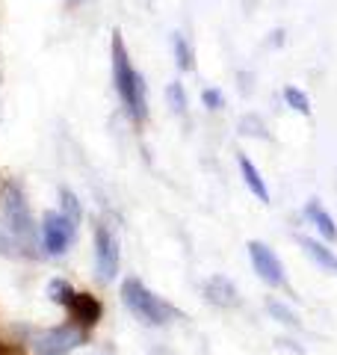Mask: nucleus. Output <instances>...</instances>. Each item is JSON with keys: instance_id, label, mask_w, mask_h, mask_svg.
<instances>
[{"instance_id": "f257e3e1", "label": "nucleus", "mask_w": 337, "mask_h": 355, "mask_svg": "<svg viewBox=\"0 0 337 355\" xmlns=\"http://www.w3.org/2000/svg\"><path fill=\"white\" fill-rule=\"evenodd\" d=\"M112 83H116V92L125 104L128 116L133 121H145L148 116V98H145V83L139 71L130 65V57L125 51V42H121L119 33H112Z\"/></svg>"}, {"instance_id": "f03ea898", "label": "nucleus", "mask_w": 337, "mask_h": 355, "mask_svg": "<svg viewBox=\"0 0 337 355\" xmlns=\"http://www.w3.org/2000/svg\"><path fill=\"white\" fill-rule=\"evenodd\" d=\"M121 302H125V308L133 317H139L145 326H163L178 314L168 302H163L160 296H154L137 275H130V279H125V284H121Z\"/></svg>"}, {"instance_id": "7ed1b4c3", "label": "nucleus", "mask_w": 337, "mask_h": 355, "mask_svg": "<svg viewBox=\"0 0 337 355\" xmlns=\"http://www.w3.org/2000/svg\"><path fill=\"white\" fill-rule=\"evenodd\" d=\"M3 210H6V222H9L6 228H9V234L18 240V249L33 254V249H36V222H33V214H30V207L18 187H9L6 190Z\"/></svg>"}, {"instance_id": "20e7f679", "label": "nucleus", "mask_w": 337, "mask_h": 355, "mask_svg": "<svg viewBox=\"0 0 337 355\" xmlns=\"http://www.w3.org/2000/svg\"><path fill=\"white\" fill-rule=\"evenodd\" d=\"M83 343H86V329L77 323H65L42 331L36 338V355H69L77 347H83Z\"/></svg>"}, {"instance_id": "39448f33", "label": "nucleus", "mask_w": 337, "mask_h": 355, "mask_svg": "<svg viewBox=\"0 0 337 355\" xmlns=\"http://www.w3.org/2000/svg\"><path fill=\"white\" fill-rule=\"evenodd\" d=\"M77 225L62 214V210H48L42 216V246L48 254H62L74 243Z\"/></svg>"}, {"instance_id": "423d86ee", "label": "nucleus", "mask_w": 337, "mask_h": 355, "mask_svg": "<svg viewBox=\"0 0 337 355\" xmlns=\"http://www.w3.org/2000/svg\"><path fill=\"white\" fill-rule=\"evenodd\" d=\"M95 270L101 282H112L119 272V240L107 225H95Z\"/></svg>"}, {"instance_id": "0eeeda50", "label": "nucleus", "mask_w": 337, "mask_h": 355, "mask_svg": "<svg viewBox=\"0 0 337 355\" xmlns=\"http://www.w3.org/2000/svg\"><path fill=\"white\" fill-rule=\"evenodd\" d=\"M249 258H252L254 272L261 275L266 284H273V287L284 284V266H281V261L275 258V252L269 249L266 243L252 240V243H249Z\"/></svg>"}, {"instance_id": "6e6552de", "label": "nucleus", "mask_w": 337, "mask_h": 355, "mask_svg": "<svg viewBox=\"0 0 337 355\" xmlns=\"http://www.w3.org/2000/svg\"><path fill=\"white\" fill-rule=\"evenodd\" d=\"M69 314L77 326L83 329H92L101 317H104V305H101V299L92 296V293H74L71 305H69Z\"/></svg>"}, {"instance_id": "1a4fd4ad", "label": "nucleus", "mask_w": 337, "mask_h": 355, "mask_svg": "<svg viewBox=\"0 0 337 355\" xmlns=\"http://www.w3.org/2000/svg\"><path fill=\"white\" fill-rule=\"evenodd\" d=\"M205 296L210 299L213 305H219V308H234L240 302L237 287L225 279V275H210V279L205 282Z\"/></svg>"}, {"instance_id": "9d476101", "label": "nucleus", "mask_w": 337, "mask_h": 355, "mask_svg": "<svg viewBox=\"0 0 337 355\" xmlns=\"http://www.w3.org/2000/svg\"><path fill=\"white\" fill-rule=\"evenodd\" d=\"M305 216L313 222V225H317V231L322 234V240L337 243V225H334V219L320 207V202H308V205H305Z\"/></svg>"}, {"instance_id": "9b49d317", "label": "nucleus", "mask_w": 337, "mask_h": 355, "mask_svg": "<svg viewBox=\"0 0 337 355\" xmlns=\"http://www.w3.org/2000/svg\"><path fill=\"white\" fill-rule=\"evenodd\" d=\"M240 172H243V181H245V187L261 198L263 205H269V190H266V184H263V178H261V172H257V166L245 157V154H240Z\"/></svg>"}, {"instance_id": "f8f14e48", "label": "nucleus", "mask_w": 337, "mask_h": 355, "mask_svg": "<svg viewBox=\"0 0 337 355\" xmlns=\"http://www.w3.org/2000/svg\"><path fill=\"white\" fill-rule=\"evenodd\" d=\"M299 243L305 246V252L311 254L313 261H317L320 266H325V270H337V258L331 254V249H325L320 240H311V237H299Z\"/></svg>"}, {"instance_id": "ddd939ff", "label": "nucleus", "mask_w": 337, "mask_h": 355, "mask_svg": "<svg viewBox=\"0 0 337 355\" xmlns=\"http://www.w3.org/2000/svg\"><path fill=\"white\" fill-rule=\"evenodd\" d=\"M172 48H175V62L181 71H193L196 69V57H193V48H189V42L181 36V33H175L172 36Z\"/></svg>"}, {"instance_id": "4468645a", "label": "nucleus", "mask_w": 337, "mask_h": 355, "mask_svg": "<svg viewBox=\"0 0 337 355\" xmlns=\"http://www.w3.org/2000/svg\"><path fill=\"white\" fill-rule=\"evenodd\" d=\"M48 296H51V302L62 305V308H69V305H71V299H74V287L65 282V279H53V282L48 284Z\"/></svg>"}, {"instance_id": "2eb2a0df", "label": "nucleus", "mask_w": 337, "mask_h": 355, "mask_svg": "<svg viewBox=\"0 0 337 355\" xmlns=\"http://www.w3.org/2000/svg\"><path fill=\"white\" fill-rule=\"evenodd\" d=\"M284 101H287L290 110H296V113H302V116H308V113H311L308 95L302 92V89H296V86H287V89H284Z\"/></svg>"}, {"instance_id": "dca6fc26", "label": "nucleus", "mask_w": 337, "mask_h": 355, "mask_svg": "<svg viewBox=\"0 0 337 355\" xmlns=\"http://www.w3.org/2000/svg\"><path fill=\"white\" fill-rule=\"evenodd\" d=\"M60 205H62V214L69 216L74 225H80V216H83V214H80V202H77V196H74L71 190H65V187L60 190Z\"/></svg>"}, {"instance_id": "f3484780", "label": "nucleus", "mask_w": 337, "mask_h": 355, "mask_svg": "<svg viewBox=\"0 0 337 355\" xmlns=\"http://www.w3.org/2000/svg\"><path fill=\"white\" fill-rule=\"evenodd\" d=\"M166 101H168V107H172V113H181V116L187 113V92H184L181 83H168Z\"/></svg>"}, {"instance_id": "a211bd4d", "label": "nucleus", "mask_w": 337, "mask_h": 355, "mask_svg": "<svg viewBox=\"0 0 337 355\" xmlns=\"http://www.w3.org/2000/svg\"><path fill=\"white\" fill-rule=\"evenodd\" d=\"M266 311L273 314L275 320H281L284 326H299V320H296V314L290 311L287 305H281V302H266Z\"/></svg>"}, {"instance_id": "6ab92c4d", "label": "nucleus", "mask_w": 337, "mask_h": 355, "mask_svg": "<svg viewBox=\"0 0 337 355\" xmlns=\"http://www.w3.org/2000/svg\"><path fill=\"white\" fill-rule=\"evenodd\" d=\"M240 133H254V137L266 139V130H263V125H261V119H257V116H245L240 121Z\"/></svg>"}, {"instance_id": "aec40b11", "label": "nucleus", "mask_w": 337, "mask_h": 355, "mask_svg": "<svg viewBox=\"0 0 337 355\" xmlns=\"http://www.w3.org/2000/svg\"><path fill=\"white\" fill-rule=\"evenodd\" d=\"M201 101H205L207 110H222L225 107V98H222L219 89H205V92H201Z\"/></svg>"}]
</instances>
